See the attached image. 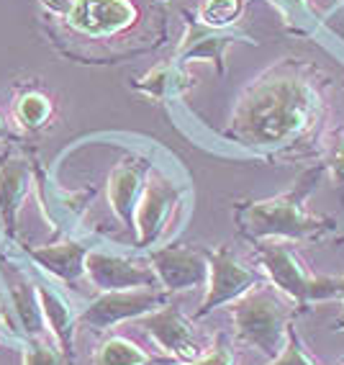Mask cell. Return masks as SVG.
Wrapping results in <instances>:
<instances>
[{
    "mask_svg": "<svg viewBox=\"0 0 344 365\" xmlns=\"http://www.w3.org/2000/svg\"><path fill=\"white\" fill-rule=\"evenodd\" d=\"M321 116V91L303 65L283 62L249 88L236 106L229 134L254 147L291 144Z\"/></svg>",
    "mask_w": 344,
    "mask_h": 365,
    "instance_id": "cell-1",
    "label": "cell"
},
{
    "mask_svg": "<svg viewBox=\"0 0 344 365\" xmlns=\"http://www.w3.org/2000/svg\"><path fill=\"white\" fill-rule=\"evenodd\" d=\"M324 173L321 168L306 170L288 193L267 201H254L239 209V229L241 235L252 242L265 240H316L334 229V219L329 216H313L306 209V198L318 185V178Z\"/></svg>",
    "mask_w": 344,
    "mask_h": 365,
    "instance_id": "cell-2",
    "label": "cell"
},
{
    "mask_svg": "<svg viewBox=\"0 0 344 365\" xmlns=\"http://www.w3.org/2000/svg\"><path fill=\"white\" fill-rule=\"evenodd\" d=\"M301 312L296 304L286 301L273 286H254L231 304L234 334L257 347L265 358H278L286 347L288 329Z\"/></svg>",
    "mask_w": 344,
    "mask_h": 365,
    "instance_id": "cell-3",
    "label": "cell"
},
{
    "mask_svg": "<svg viewBox=\"0 0 344 365\" xmlns=\"http://www.w3.org/2000/svg\"><path fill=\"white\" fill-rule=\"evenodd\" d=\"M254 245H257V257L265 267L267 278L301 312H308V307L316 301L339 299L337 278L334 275H313L288 240L254 242Z\"/></svg>",
    "mask_w": 344,
    "mask_h": 365,
    "instance_id": "cell-4",
    "label": "cell"
},
{
    "mask_svg": "<svg viewBox=\"0 0 344 365\" xmlns=\"http://www.w3.org/2000/svg\"><path fill=\"white\" fill-rule=\"evenodd\" d=\"M254 286H260V275L254 273L252 267L234 260V255L229 252L226 247L208 252V291L201 309L195 314V319L206 317L208 312H214L221 304L236 301L239 296L252 291Z\"/></svg>",
    "mask_w": 344,
    "mask_h": 365,
    "instance_id": "cell-5",
    "label": "cell"
},
{
    "mask_svg": "<svg viewBox=\"0 0 344 365\" xmlns=\"http://www.w3.org/2000/svg\"><path fill=\"white\" fill-rule=\"evenodd\" d=\"M162 304V294L155 288H131V291H105L100 299H95L90 307L78 317L80 324H88L93 329H108L118 322L134 319L142 314H150Z\"/></svg>",
    "mask_w": 344,
    "mask_h": 365,
    "instance_id": "cell-6",
    "label": "cell"
},
{
    "mask_svg": "<svg viewBox=\"0 0 344 365\" xmlns=\"http://www.w3.org/2000/svg\"><path fill=\"white\" fill-rule=\"evenodd\" d=\"M142 327L160 345V350H165L177 363H190L201 355V345L193 334V327L175 304H170L160 312H150L142 319Z\"/></svg>",
    "mask_w": 344,
    "mask_h": 365,
    "instance_id": "cell-7",
    "label": "cell"
},
{
    "mask_svg": "<svg viewBox=\"0 0 344 365\" xmlns=\"http://www.w3.org/2000/svg\"><path fill=\"white\" fill-rule=\"evenodd\" d=\"M152 270L167 291L208 286V255L201 250L165 247L152 252Z\"/></svg>",
    "mask_w": 344,
    "mask_h": 365,
    "instance_id": "cell-8",
    "label": "cell"
},
{
    "mask_svg": "<svg viewBox=\"0 0 344 365\" xmlns=\"http://www.w3.org/2000/svg\"><path fill=\"white\" fill-rule=\"evenodd\" d=\"M85 273L103 291H131V288H152L157 275L152 267L137 265L124 260L118 255L108 252H88L85 257Z\"/></svg>",
    "mask_w": 344,
    "mask_h": 365,
    "instance_id": "cell-9",
    "label": "cell"
},
{
    "mask_svg": "<svg viewBox=\"0 0 344 365\" xmlns=\"http://www.w3.org/2000/svg\"><path fill=\"white\" fill-rule=\"evenodd\" d=\"M134 8L126 0H75L70 11V24L78 31L105 36L129 26Z\"/></svg>",
    "mask_w": 344,
    "mask_h": 365,
    "instance_id": "cell-10",
    "label": "cell"
},
{
    "mask_svg": "<svg viewBox=\"0 0 344 365\" xmlns=\"http://www.w3.org/2000/svg\"><path fill=\"white\" fill-rule=\"evenodd\" d=\"M175 201H177V193L170 185V180H165V178L150 180L142 201L137 203V211H134V227L139 229V245L142 247L152 245L160 237Z\"/></svg>",
    "mask_w": 344,
    "mask_h": 365,
    "instance_id": "cell-11",
    "label": "cell"
},
{
    "mask_svg": "<svg viewBox=\"0 0 344 365\" xmlns=\"http://www.w3.org/2000/svg\"><path fill=\"white\" fill-rule=\"evenodd\" d=\"M139 190H142V170L137 165H118L113 170V175H110L108 182V201H110V209L113 214L131 227L134 224V211H137V203H139Z\"/></svg>",
    "mask_w": 344,
    "mask_h": 365,
    "instance_id": "cell-12",
    "label": "cell"
},
{
    "mask_svg": "<svg viewBox=\"0 0 344 365\" xmlns=\"http://www.w3.org/2000/svg\"><path fill=\"white\" fill-rule=\"evenodd\" d=\"M33 257H36L49 273L62 278V281H78L80 275L85 273L88 247H83L78 242H65V245H57V247L36 250Z\"/></svg>",
    "mask_w": 344,
    "mask_h": 365,
    "instance_id": "cell-13",
    "label": "cell"
},
{
    "mask_svg": "<svg viewBox=\"0 0 344 365\" xmlns=\"http://www.w3.org/2000/svg\"><path fill=\"white\" fill-rule=\"evenodd\" d=\"M39 307H41V312H44L49 327H52L54 337L59 339L62 350L72 355V332H75V322L78 319L72 317L70 307H67L54 291H49V288H44V286H39Z\"/></svg>",
    "mask_w": 344,
    "mask_h": 365,
    "instance_id": "cell-14",
    "label": "cell"
},
{
    "mask_svg": "<svg viewBox=\"0 0 344 365\" xmlns=\"http://www.w3.org/2000/svg\"><path fill=\"white\" fill-rule=\"evenodd\" d=\"M95 365H165L126 337H110L98 350Z\"/></svg>",
    "mask_w": 344,
    "mask_h": 365,
    "instance_id": "cell-15",
    "label": "cell"
},
{
    "mask_svg": "<svg viewBox=\"0 0 344 365\" xmlns=\"http://www.w3.org/2000/svg\"><path fill=\"white\" fill-rule=\"evenodd\" d=\"M24 180H26L24 165H6L0 170V216L11 229L16 224V211L24 198Z\"/></svg>",
    "mask_w": 344,
    "mask_h": 365,
    "instance_id": "cell-16",
    "label": "cell"
},
{
    "mask_svg": "<svg viewBox=\"0 0 344 365\" xmlns=\"http://www.w3.org/2000/svg\"><path fill=\"white\" fill-rule=\"evenodd\" d=\"M234 41V36H214V34H203V31H195L190 34L185 44L180 46V57H188V59H216L221 62L224 57V49Z\"/></svg>",
    "mask_w": 344,
    "mask_h": 365,
    "instance_id": "cell-17",
    "label": "cell"
},
{
    "mask_svg": "<svg viewBox=\"0 0 344 365\" xmlns=\"http://www.w3.org/2000/svg\"><path fill=\"white\" fill-rule=\"evenodd\" d=\"M270 365H321V363H318L311 352H308V347L303 345V339H301L296 324H291L286 347H283V352H280L278 358H273Z\"/></svg>",
    "mask_w": 344,
    "mask_h": 365,
    "instance_id": "cell-18",
    "label": "cell"
},
{
    "mask_svg": "<svg viewBox=\"0 0 344 365\" xmlns=\"http://www.w3.org/2000/svg\"><path fill=\"white\" fill-rule=\"evenodd\" d=\"M239 14V0H206L201 8V19L208 26H226Z\"/></svg>",
    "mask_w": 344,
    "mask_h": 365,
    "instance_id": "cell-19",
    "label": "cell"
},
{
    "mask_svg": "<svg viewBox=\"0 0 344 365\" xmlns=\"http://www.w3.org/2000/svg\"><path fill=\"white\" fill-rule=\"evenodd\" d=\"M46 116H49V101L41 98V96H36V93L26 96V98L19 103V118L26 126H31V129L33 126L44 124Z\"/></svg>",
    "mask_w": 344,
    "mask_h": 365,
    "instance_id": "cell-20",
    "label": "cell"
},
{
    "mask_svg": "<svg viewBox=\"0 0 344 365\" xmlns=\"http://www.w3.org/2000/svg\"><path fill=\"white\" fill-rule=\"evenodd\" d=\"M165 365H172V363H165ZM180 365H234V352H231V347H229V339L224 337V334H219L211 350L201 352L195 360L180 363Z\"/></svg>",
    "mask_w": 344,
    "mask_h": 365,
    "instance_id": "cell-21",
    "label": "cell"
},
{
    "mask_svg": "<svg viewBox=\"0 0 344 365\" xmlns=\"http://www.w3.org/2000/svg\"><path fill=\"white\" fill-rule=\"evenodd\" d=\"M26 365H62V358L59 352L49 345H33L26 355Z\"/></svg>",
    "mask_w": 344,
    "mask_h": 365,
    "instance_id": "cell-22",
    "label": "cell"
},
{
    "mask_svg": "<svg viewBox=\"0 0 344 365\" xmlns=\"http://www.w3.org/2000/svg\"><path fill=\"white\" fill-rule=\"evenodd\" d=\"M324 168H329L331 175H334V180L344 185V131L339 134V142L334 144V150H331V155H329V160H326Z\"/></svg>",
    "mask_w": 344,
    "mask_h": 365,
    "instance_id": "cell-23",
    "label": "cell"
},
{
    "mask_svg": "<svg viewBox=\"0 0 344 365\" xmlns=\"http://www.w3.org/2000/svg\"><path fill=\"white\" fill-rule=\"evenodd\" d=\"M280 6V11L283 14H288L291 19H298L301 14H306V8H308V3L306 0H275Z\"/></svg>",
    "mask_w": 344,
    "mask_h": 365,
    "instance_id": "cell-24",
    "label": "cell"
},
{
    "mask_svg": "<svg viewBox=\"0 0 344 365\" xmlns=\"http://www.w3.org/2000/svg\"><path fill=\"white\" fill-rule=\"evenodd\" d=\"M337 291H339V299L344 301V273H342V275H337ZM334 327H337L339 332H344V312L339 314V319L334 322Z\"/></svg>",
    "mask_w": 344,
    "mask_h": 365,
    "instance_id": "cell-25",
    "label": "cell"
},
{
    "mask_svg": "<svg viewBox=\"0 0 344 365\" xmlns=\"http://www.w3.org/2000/svg\"><path fill=\"white\" fill-rule=\"evenodd\" d=\"M8 134H11V131L6 129V124H3V118H0V139H6Z\"/></svg>",
    "mask_w": 344,
    "mask_h": 365,
    "instance_id": "cell-26",
    "label": "cell"
},
{
    "mask_svg": "<svg viewBox=\"0 0 344 365\" xmlns=\"http://www.w3.org/2000/svg\"><path fill=\"white\" fill-rule=\"evenodd\" d=\"M334 242H337V245H344V235H342V237H337Z\"/></svg>",
    "mask_w": 344,
    "mask_h": 365,
    "instance_id": "cell-27",
    "label": "cell"
},
{
    "mask_svg": "<svg viewBox=\"0 0 344 365\" xmlns=\"http://www.w3.org/2000/svg\"><path fill=\"white\" fill-rule=\"evenodd\" d=\"M339 365H344V363H339Z\"/></svg>",
    "mask_w": 344,
    "mask_h": 365,
    "instance_id": "cell-28",
    "label": "cell"
}]
</instances>
